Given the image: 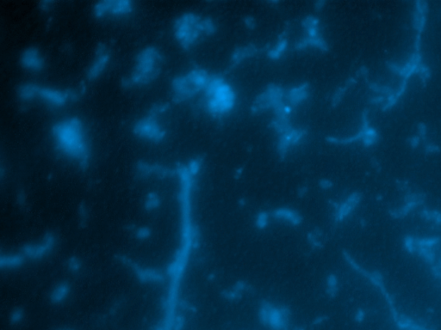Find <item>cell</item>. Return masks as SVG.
<instances>
[{
    "instance_id": "5",
    "label": "cell",
    "mask_w": 441,
    "mask_h": 330,
    "mask_svg": "<svg viewBox=\"0 0 441 330\" xmlns=\"http://www.w3.org/2000/svg\"><path fill=\"white\" fill-rule=\"evenodd\" d=\"M198 28L199 25L194 16H182L175 22V34L184 46H188L195 40Z\"/></svg>"
},
{
    "instance_id": "2",
    "label": "cell",
    "mask_w": 441,
    "mask_h": 330,
    "mask_svg": "<svg viewBox=\"0 0 441 330\" xmlns=\"http://www.w3.org/2000/svg\"><path fill=\"white\" fill-rule=\"evenodd\" d=\"M85 92V86H80L75 89L62 90L41 86L34 82H25L18 89L19 98L24 101H30L38 98L50 106L60 108L68 102L76 101Z\"/></svg>"
},
{
    "instance_id": "9",
    "label": "cell",
    "mask_w": 441,
    "mask_h": 330,
    "mask_svg": "<svg viewBox=\"0 0 441 330\" xmlns=\"http://www.w3.org/2000/svg\"><path fill=\"white\" fill-rule=\"evenodd\" d=\"M168 110V105L166 104H159L154 105L150 110L148 114L153 117H158L161 116L163 113H165L166 110Z\"/></svg>"
},
{
    "instance_id": "8",
    "label": "cell",
    "mask_w": 441,
    "mask_h": 330,
    "mask_svg": "<svg viewBox=\"0 0 441 330\" xmlns=\"http://www.w3.org/2000/svg\"><path fill=\"white\" fill-rule=\"evenodd\" d=\"M20 63L23 68L34 72L42 70L45 64L40 50L34 46L28 48L22 52L20 56Z\"/></svg>"
},
{
    "instance_id": "4",
    "label": "cell",
    "mask_w": 441,
    "mask_h": 330,
    "mask_svg": "<svg viewBox=\"0 0 441 330\" xmlns=\"http://www.w3.org/2000/svg\"><path fill=\"white\" fill-rule=\"evenodd\" d=\"M134 132L139 137L153 142H160L165 136V129L158 122L156 117L149 114L135 123Z\"/></svg>"
},
{
    "instance_id": "11",
    "label": "cell",
    "mask_w": 441,
    "mask_h": 330,
    "mask_svg": "<svg viewBox=\"0 0 441 330\" xmlns=\"http://www.w3.org/2000/svg\"><path fill=\"white\" fill-rule=\"evenodd\" d=\"M419 128H420V136H422V137H424V136H425V134H426V131H425V130H426V126L423 125V124H420V125H419Z\"/></svg>"
},
{
    "instance_id": "3",
    "label": "cell",
    "mask_w": 441,
    "mask_h": 330,
    "mask_svg": "<svg viewBox=\"0 0 441 330\" xmlns=\"http://www.w3.org/2000/svg\"><path fill=\"white\" fill-rule=\"evenodd\" d=\"M160 58L161 55L156 48L148 46L141 50L136 57L134 72L123 80V86L129 88L152 81L158 74Z\"/></svg>"
},
{
    "instance_id": "7",
    "label": "cell",
    "mask_w": 441,
    "mask_h": 330,
    "mask_svg": "<svg viewBox=\"0 0 441 330\" xmlns=\"http://www.w3.org/2000/svg\"><path fill=\"white\" fill-rule=\"evenodd\" d=\"M110 54L107 48L103 43H99L96 48L95 56L87 72V76L89 80H95L100 76L103 72L107 68L110 62Z\"/></svg>"
},
{
    "instance_id": "10",
    "label": "cell",
    "mask_w": 441,
    "mask_h": 330,
    "mask_svg": "<svg viewBox=\"0 0 441 330\" xmlns=\"http://www.w3.org/2000/svg\"><path fill=\"white\" fill-rule=\"evenodd\" d=\"M53 4H54V2H52V1H43V2L41 3V6H42L41 8L43 10H48L51 8V6H52Z\"/></svg>"
},
{
    "instance_id": "12",
    "label": "cell",
    "mask_w": 441,
    "mask_h": 330,
    "mask_svg": "<svg viewBox=\"0 0 441 330\" xmlns=\"http://www.w3.org/2000/svg\"><path fill=\"white\" fill-rule=\"evenodd\" d=\"M410 144H412L413 146H416L417 144H419V138H412L410 140Z\"/></svg>"
},
{
    "instance_id": "6",
    "label": "cell",
    "mask_w": 441,
    "mask_h": 330,
    "mask_svg": "<svg viewBox=\"0 0 441 330\" xmlns=\"http://www.w3.org/2000/svg\"><path fill=\"white\" fill-rule=\"evenodd\" d=\"M134 3L130 0H106L100 1L93 7V12L97 18L106 15H125L131 12Z\"/></svg>"
},
{
    "instance_id": "1",
    "label": "cell",
    "mask_w": 441,
    "mask_h": 330,
    "mask_svg": "<svg viewBox=\"0 0 441 330\" xmlns=\"http://www.w3.org/2000/svg\"><path fill=\"white\" fill-rule=\"evenodd\" d=\"M55 144L71 158L85 164L89 158V146L81 120L77 117L62 120L53 126Z\"/></svg>"
},
{
    "instance_id": "13",
    "label": "cell",
    "mask_w": 441,
    "mask_h": 330,
    "mask_svg": "<svg viewBox=\"0 0 441 330\" xmlns=\"http://www.w3.org/2000/svg\"><path fill=\"white\" fill-rule=\"evenodd\" d=\"M435 149L438 150V147L435 146H433L432 144H429L428 146H426V150H429V152H434Z\"/></svg>"
}]
</instances>
